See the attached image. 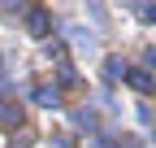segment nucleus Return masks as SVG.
I'll return each mask as SVG.
<instances>
[{
  "label": "nucleus",
  "mask_w": 156,
  "mask_h": 148,
  "mask_svg": "<svg viewBox=\"0 0 156 148\" xmlns=\"http://www.w3.org/2000/svg\"><path fill=\"white\" fill-rule=\"evenodd\" d=\"M48 31H52V13L48 9H35L30 13V35L35 39H48Z\"/></svg>",
  "instance_id": "nucleus-1"
},
{
  "label": "nucleus",
  "mask_w": 156,
  "mask_h": 148,
  "mask_svg": "<svg viewBox=\"0 0 156 148\" xmlns=\"http://www.w3.org/2000/svg\"><path fill=\"white\" fill-rule=\"evenodd\" d=\"M22 118H26L22 105H9V100L0 105V126H22Z\"/></svg>",
  "instance_id": "nucleus-2"
},
{
  "label": "nucleus",
  "mask_w": 156,
  "mask_h": 148,
  "mask_svg": "<svg viewBox=\"0 0 156 148\" xmlns=\"http://www.w3.org/2000/svg\"><path fill=\"white\" fill-rule=\"evenodd\" d=\"M35 105H44V109H61V91H56V87H39V91H35Z\"/></svg>",
  "instance_id": "nucleus-3"
},
{
  "label": "nucleus",
  "mask_w": 156,
  "mask_h": 148,
  "mask_svg": "<svg viewBox=\"0 0 156 148\" xmlns=\"http://www.w3.org/2000/svg\"><path fill=\"white\" fill-rule=\"evenodd\" d=\"M126 83H130L134 91H152V74H147V70H126Z\"/></svg>",
  "instance_id": "nucleus-4"
},
{
  "label": "nucleus",
  "mask_w": 156,
  "mask_h": 148,
  "mask_svg": "<svg viewBox=\"0 0 156 148\" xmlns=\"http://www.w3.org/2000/svg\"><path fill=\"white\" fill-rule=\"evenodd\" d=\"M126 70H130V65H126L122 57H108V61H104V79H126Z\"/></svg>",
  "instance_id": "nucleus-5"
},
{
  "label": "nucleus",
  "mask_w": 156,
  "mask_h": 148,
  "mask_svg": "<svg viewBox=\"0 0 156 148\" xmlns=\"http://www.w3.org/2000/svg\"><path fill=\"white\" fill-rule=\"evenodd\" d=\"M134 17H139V22H152V26H156V5H134Z\"/></svg>",
  "instance_id": "nucleus-6"
},
{
  "label": "nucleus",
  "mask_w": 156,
  "mask_h": 148,
  "mask_svg": "<svg viewBox=\"0 0 156 148\" xmlns=\"http://www.w3.org/2000/svg\"><path fill=\"white\" fill-rule=\"evenodd\" d=\"M74 39H78V48H83V52H95V39H91V31H74Z\"/></svg>",
  "instance_id": "nucleus-7"
},
{
  "label": "nucleus",
  "mask_w": 156,
  "mask_h": 148,
  "mask_svg": "<svg viewBox=\"0 0 156 148\" xmlns=\"http://www.w3.org/2000/svg\"><path fill=\"white\" fill-rule=\"evenodd\" d=\"M74 122H78V126H87V131H91V126H95V113H91V109H78V113H74Z\"/></svg>",
  "instance_id": "nucleus-8"
},
{
  "label": "nucleus",
  "mask_w": 156,
  "mask_h": 148,
  "mask_svg": "<svg viewBox=\"0 0 156 148\" xmlns=\"http://www.w3.org/2000/svg\"><path fill=\"white\" fill-rule=\"evenodd\" d=\"M113 148H143V139H134V135H117Z\"/></svg>",
  "instance_id": "nucleus-9"
},
{
  "label": "nucleus",
  "mask_w": 156,
  "mask_h": 148,
  "mask_svg": "<svg viewBox=\"0 0 156 148\" xmlns=\"http://www.w3.org/2000/svg\"><path fill=\"white\" fill-rule=\"evenodd\" d=\"M143 65H147V70H156V48H143Z\"/></svg>",
  "instance_id": "nucleus-10"
},
{
  "label": "nucleus",
  "mask_w": 156,
  "mask_h": 148,
  "mask_svg": "<svg viewBox=\"0 0 156 148\" xmlns=\"http://www.w3.org/2000/svg\"><path fill=\"white\" fill-rule=\"evenodd\" d=\"M95 148H104V144H95Z\"/></svg>",
  "instance_id": "nucleus-11"
}]
</instances>
